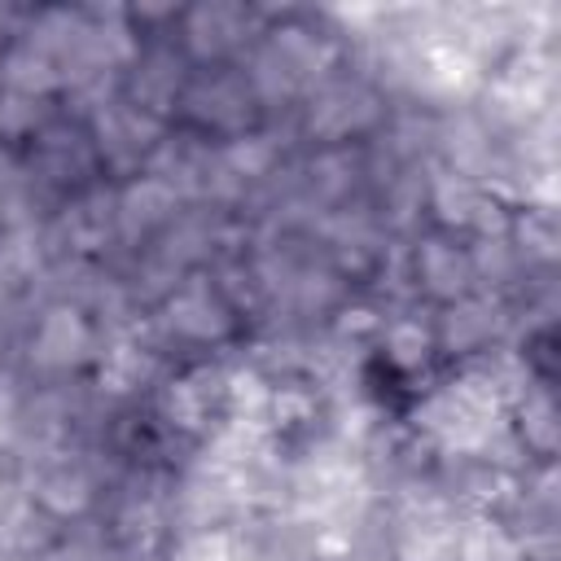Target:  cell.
Masks as SVG:
<instances>
[{
  "mask_svg": "<svg viewBox=\"0 0 561 561\" xmlns=\"http://www.w3.org/2000/svg\"><path fill=\"white\" fill-rule=\"evenodd\" d=\"M237 324L232 316V302L224 298L219 285H210L206 276H188L184 285H175L167 294V329L175 337H188V342H219L228 337Z\"/></svg>",
  "mask_w": 561,
  "mask_h": 561,
  "instance_id": "1",
  "label": "cell"
},
{
  "mask_svg": "<svg viewBox=\"0 0 561 561\" xmlns=\"http://www.w3.org/2000/svg\"><path fill=\"white\" fill-rule=\"evenodd\" d=\"M31 355L44 368H75V364H83L92 355V324L83 320L79 307L57 302V307H48L39 316L35 337H31Z\"/></svg>",
  "mask_w": 561,
  "mask_h": 561,
  "instance_id": "2",
  "label": "cell"
},
{
  "mask_svg": "<svg viewBox=\"0 0 561 561\" xmlns=\"http://www.w3.org/2000/svg\"><path fill=\"white\" fill-rule=\"evenodd\" d=\"M412 272H416V285L438 298V302H456V298H469L473 294V263H469V250L447 241V237H425L416 245V259H412Z\"/></svg>",
  "mask_w": 561,
  "mask_h": 561,
  "instance_id": "3",
  "label": "cell"
},
{
  "mask_svg": "<svg viewBox=\"0 0 561 561\" xmlns=\"http://www.w3.org/2000/svg\"><path fill=\"white\" fill-rule=\"evenodd\" d=\"M373 118L377 96L364 83H329L307 110V131L320 140H346L351 131H364Z\"/></svg>",
  "mask_w": 561,
  "mask_h": 561,
  "instance_id": "4",
  "label": "cell"
},
{
  "mask_svg": "<svg viewBox=\"0 0 561 561\" xmlns=\"http://www.w3.org/2000/svg\"><path fill=\"white\" fill-rule=\"evenodd\" d=\"M162 140V118L118 101L110 110L96 114V149L110 158V162H136L145 158L153 145Z\"/></svg>",
  "mask_w": 561,
  "mask_h": 561,
  "instance_id": "5",
  "label": "cell"
},
{
  "mask_svg": "<svg viewBox=\"0 0 561 561\" xmlns=\"http://www.w3.org/2000/svg\"><path fill=\"white\" fill-rule=\"evenodd\" d=\"M184 105L193 118H202L210 127H245L254 88H250V79H237V75H206L188 88Z\"/></svg>",
  "mask_w": 561,
  "mask_h": 561,
  "instance_id": "6",
  "label": "cell"
},
{
  "mask_svg": "<svg viewBox=\"0 0 561 561\" xmlns=\"http://www.w3.org/2000/svg\"><path fill=\"white\" fill-rule=\"evenodd\" d=\"M495 329H500V311H495V302L469 294V298L447 302L434 342H438L443 351H451V355H473V351H482V346L495 337Z\"/></svg>",
  "mask_w": 561,
  "mask_h": 561,
  "instance_id": "7",
  "label": "cell"
},
{
  "mask_svg": "<svg viewBox=\"0 0 561 561\" xmlns=\"http://www.w3.org/2000/svg\"><path fill=\"white\" fill-rule=\"evenodd\" d=\"M245 9L237 4H202V9H188L184 13V44L197 61H215L224 57L228 48H237L241 31H245Z\"/></svg>",
  "mask_w": 561,
  "mask_h": 561,
  "instance_id": "8",
  "label": "cell"
},
{
  "mask_svg": "<svg viewBox=\"0 0 561 561\" xmlns=\"http://www.w3.org/2000/svg\"><path fill=\"white\" fill-rule=\"evenodd\" d=\"M175 202H180V193H175L167 180L140 175V180H131V184L118 193L114 219H118V228H123L127 237H145L149 228H158V224H167V219L175 215Z\"/></svg>",
  "mask_w": 561,
  "mask_h": 561,
  "instance_id": "9",
  "label": "cell"
},
{
  "mask_svg": "<svg viewBox=\"0 0 561 561\" xmlns=\"http://www.w3.org/2000/svg\"><path fill=\"white\" fill-rule=\"evenodd\" d=\"M131 61H136V66H131V101H127V105H136V110L162 118L167 105H171L175 92H180V70H175L171 53H167V48H153V53H145V57H131Z\"/></svg>",
  "mask_w": 561,
  "mask_h": 561,
  "instance_id": "10",
  "label": "cell"
},
{
  "mask_svg": "<svg viewBox=\"0 0 561 561\" xmlns=\"http://www.w3.org/2000/svg\"><path fill=\"white\" fill-rule=\"evenodd\" d=\"M0 79H4V92H22V96L44 101V92H53V88L61 83V70H57V61H53L39 44L22 39L18 48L4 53Z\"/></svg>",
  "mask_w": 561,
  "mask_h": 561,
  "instance_id": "11",
  "label": "cell"
},
{
  "mask_svg": "<svg viewBox=\"0 0 561 561\" xmlns=\"http://www.w3.org/2000/svg\"><path fill=\"white\" fill-rule=\"evenodd\" d=\"M456 561H526V557L508 526H500L491 513H478L465 526H456Z\"/></svg>",
  "mask_w": 561,
  "mask_h": 561,
  "instance_id": "12",
  "label": "cell"
},
{
  "mask_svg": "<svg viewBox=\"0 0 561 561\" xmlns=\"http://www.w3.org/2000/svg\"><path fill=\"white\" fill-rule=\"evenodd\" d=\"M508 408H513V416H517V443H522L530 456L548 460V456L557 451V408H552V394L526 386Z\"/></svg>",
  "mask_w": 561,
  "mask_h": 561,
  "instance_id": "13",
  "label": "cell"
},
{
  "mask_svg": "<svg viewBox=\"0 0 561 561\" xmlns=\"http://www.w3.org/2000/svg\"><path fill=\"white\" fill-rule=\"evenodd\" d=\"M35 500L48 517H79L92 504V478L79 465H53L35 482Z\"/></svg>",
  "mask_w": 561,
  "mask_h": 561,
  "instance_id": "14",
  "label": "cell"
},
{
  "mask_svg": "<svg viewBox=\"0 0 561 561\" xmlns=\"http://www.w3.org/2000/svg\"><path fill=\"white\" fill-rule=\"evenodd\" d=\"M272 162H276V145H272L267 136H259V131H241V136H232V140L219 149V167H224V175H232L237 184L267 175Z\"/></svg>",
  "mask_w": 561,
  "mask_h": 561,
  "instance_id": "15",
  "label": "cell"
},
{
  "mask_svg": "<svg viewBox=\"0 0 561 561\" xmlns=\"http://www.w3.org/2000/svg\"><path fill=\"white\" fill-rule=\"evenodd\" d=\"M430 355H434V333H430L421 320L399 316V320L386 324V359H390L394 368H403V373L425 368Z\"/></svg>",
  "mask_w": 561,
  "mask_h": 561,
  "instance_id": "16",
  "label": "cell"
},
{
  "mask_svg": "<svg viewBox=\"0 0 561 561\" xmlns=\"http://www.w3.org/2000/svg\"><path fill=\"white\" fill-rule=\"evenodd\" d=\"M145 373H149V351L145 346H136V342H114L105 355H101V386L105 390H136L140 381H145Z\"/></svg>",
  "mask_w": 561,
  "mask_h": 561,
  "instance_id": "17",
  "label": "cell"
},
{
  "mask_svg": "<svg viewBox=\"0 0 561 561\" xmlns=\"http://www.w3.org/2000/svg\"><path fill=\"white\" fill-rule=\"evenodd\" d=\"M351 184H355V158L346 153V149H320L316 158H311V188L320 193V197H342V193H351Z\"/></svg>",
  "mask_w": 561,
  "mask_h": 561,
  "instance_id": "18",
  "label": "cell"
},
{
  "mask_svg": "<svg viewBox=\"0 0 561 561\" xmlns=\"http://www.w3.org/2000/svg\"><path fill=\"white\" fill-rule=\"evenodd\" d=\"M469 263H473V280H491V285H504L517 267V250L508 241V232L500 237H478V245L469 250Z\"/></svg>",
  "mask_w": 561,
  "mask_h": 561,
  "instance_id": "19",
  "label": "cell"
},
{
  "mask_svg": "<svg viewBox=\"0 0 561 561\" xmlns=\"http://www.w3.org/2000/svg\"><path fill=\"white\" fill-rule=\"evenodd\" d=\"M508 241H517L513 250H522V254H530L539 263H548L552 250H557V232H552V219L543 210H526L522 219H513L508 224Z\"/></svg>",
  "mask_w": 561,
  "mask_h": 561,
  "instance_id": "20",
  "label": "cell"
},
{
  "mask_svg": "<svg viewBox=\"0 0 561 561\" xmlns=\"http://www.w3.org/2000/svg\"><path fill=\"white\" fill-rule=\"evenodd\" d=\"M44 101L35 96H22V92H4L0 96V136H39L44 127Z\"/></svg>",
  "mask_w": 561,
  "mask_h": 561,
  "instance_id": "21",
  "label": "cell"
},
{
  "mask_svg": "<svg viewBox=\"0 0 561 561\" xmlns=\"http://www.w3.org/2000/svg\"><path fill=\"white\" fill-rule=\"evenodd\" d=\"M373 329H381V316H377L373 307H346V311H342V320H337V333H342V337L373 333Z\"/></svg>",
  "mask_w": 561,
  "mask_h": 561,
  "instance_id": "22",
  "label": "cell"
},
{
  "mask_svg": "<svg viewBox=\"0 0 561 561\" xmlns=\"http://www.w3.org/2000/svg\"><path fill=\"white\" fill-rule=\"evenodd\" d=\"M548 482H552V469H543V486H548ZM539 504L552 508V491H539Z\"/></svg>",
  "mask_w": 561,
  "mask_h": 561,
  "instance_id": "23",
  "label": "cell"
},
{
  "mask_svg": "<svg viewBox=\"0 0 561 561\" xmlns=\"http://www.w3.org/2000/svg\"><path fill=\"white\" fill-rule=\"evenodd\" d=\"M0 210H4V206H0Z\"/></svg>",
  "mask_w": 561,
  "mask_h": 561,
  "instance_id": "24",
  "label": "cell"
}]
</instances>
